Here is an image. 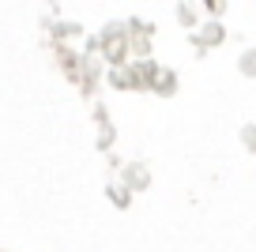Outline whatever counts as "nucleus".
Segmentation results:
<instances>
[]
</instances>
